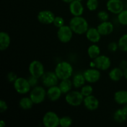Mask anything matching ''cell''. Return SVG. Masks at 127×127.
Segmentation results:
<instances>
[{"label": "cell", "instance_id": "cell-36", "mask_svg": "<svg viewBox=\"0 0 127 127\" xmlns=\"http://www.w3.org/2000/svg\"><path fill=\"white\" fill-rule=\"evenodd\" d=\"M17 76L14 72H9L8 73V74H7V79L8 81V82L11 83H14L15 82V81L17 79Z\"/></svg>", "mask_w": 127, "mask_h": 127}, {"label": "cell", "instance_id": "cell-20", "mask_svg": "<svg viewBox=\"0 0 127 127\" xmlns=\"http://www.w3.org/2000/svg\"><path fill=\"white\" fill-rule=\"evenodd\" d=\"M11 44V37L8 33L6 32H1L0 33V50L4 51L9 48Z\"/></svg>", "mask_w": 127, "mask_h": 127}, {"label": "cell", "instance_id": "cell-35", "mask_svg": "<svg viewBox=\"0 0 127 127\" xmlns=\"http://www.w3.org/2000/svg\"><path fill=\"white\" fill-rule=\"evenodd\" d=\"M27 80H28L29 83L30 85H31L32 88L38 86V80H39L38 78H35V77L33 76L30 75L28 77V78H27Z\"/></svg>", "mask_w": 127, "mask_h": 127}, {"label": "cell", "instance_id": "cell-21", "mask_svg": "<svg viewBox=\"0 0 127 127\" xmlns=\"http://www.w3.org/2000/svg\"><path fill=\"white\" fill-rule=\"evenodd\" d=\"M72 82H73V87L75 89H79V88L81 89L86 84V81L83 73H77L73 76Z\"/></svg>", "mask_w": 127, "mask_h": 127}, {"label": "cell", "instance_id": "cell-11", "mask_svg": "<svg viewBox=\"0 0 127 127\" xmlns=\"http://www.w3.org/2000/svg\"><path fill=\"white\" fill-rule=\"evenodd\" d=\"M83 74L85 78L86 81L89 84H93L99 81L101 73L99 69L94 67H91L90 68L86 69L83 72Z\"/></svg>", "mask_w": 127, "mask_h": 127}, {"label": "cell", "instance_id": "cell-15", "mask_svg": "<svg viewBox=\"0 0 127 127\" xmlns=\"http://www.w3.org/2000/svg\"><path fill=\"white\" fill-rule=\"evenodd\" d=\"M97 29L102 36H107L113 33L114 26L110 21H104L100 22L97 26Z\"/></svg>", "mask_w": 127, "mask_h": 127}, {"label": "cell", "instance_id": "cell-18", "mask_svg": "<svg viewBox=\"0 0 127 127\" xmlns=\"http://www.w3.org/2000/svg\"><path fill=\"white\" fill-rule=\"evenodd\" d=\"M86 37L87 39L93 43H97L100 40L101 35L98 31L97 29L95 27H89L86 32Z\"/></svg>", "mask_w": 127, "mask_h": 127}, {"label": "cell", "instance_id": "cell-34", "mask_svg": "<svg viewBox=\"0 0 127 127\" xmlns=\"http://www.w3.org/2000/svg\"><path fill=\"white\" fill-rule=\"evenodd\" d=\"M107 49L110 52H113V53L117 52V50L119 49L118 42H114V41L113 42H110L107 45Z\"/></svg>", "mask_w": 127, "mask_h": 127}, {"label": "cell", "instance_id": "cell-30", "mask_svg": "<svg viewBox=\"0 0 127 127\" xmlns=\"http://www.w3.org/2000/svg\"><path fill=\"white\" fill-rule=\"evenodd\" d=\"M80 92L84 97L92 95L93 93V88L90 84H84L80 89Z\"/></svg>", "mask_w": 127, "mask_h": 127}, {"label": "cell", "instance_id": "cell-9", "mask_svg": "<svg viewBox=\"0 0 127 127\" xmlns=\"http://www.w3.org/2000/svg\"><path fill=\"white\" fill-rule=\"evenodd\" d=\"M29 72L30 75L40 79L45 73L44 66L40 61L33 60L31 62L29 66Z\"/></svg>", "mask_w": 127, "mask_h": 127}, {"label": "cell", "instance_id": "cell-28", "mask_svg": "<svg viewBox=\"0 0 127 127\" xmlns=\"http://www.w3.org/2000/svg\"><path fill=\"white\" fill-rule=\"evenodd\" d=\"M73 124V120L68 115H64L60 119V126L62 127H69Z\"/></svg>", "mask_w": 127, "mask_h": 127}, {"label": "cell", "instance_id": "cell-42", "mask_svg": "<svg viewBox=\"0 0 127 127\" xmlns=\"http://www.w3.org/2000/svg\"><path fill=\"white\" fill-rule=\"evenodd\" d=\"M73 1H74V0H62V1H63V2H65V3H68V4L71 3V2Z\"/></svg>", "mask_w": 127, "mask_h": 127}, {"label": "cell", "instance_id": "cell-29", "mask_svg": "<svg viewBox=\"0 0 127 127\" xmlns=\"http://www.w3.org/2000/svg\"><path fill=\"white\" fill-rule=\"evenodd\" d=\"M117 19L121 25L127 26V9H124L119 14H117Z\"/></svg>", "mask_w": 127, "mask_h": 127}, {"label": "cell", "instance_id": "cell-40", "mask_svg": "<svg viewBox=\"0 0 127 127\" xmlns=\"http://www.w3.org/2000/svg\"><path fill=\"white\" fill-rule=\"evenodd\" d=\"M6 126V122L5 121H4L3 120H1L0 121V127H4Z\"/></svg>", "mask_w": 127, "mask_h": 127}, {"label": "cell", "instance_id": "cell-25", "mask_svg": "<svg viewBox=\"0 0 127 127\" xmlns=\"http://www.w3.org/2000/svg\"><path fill=\"white\" fill-rule=\"evenodd\" d=\"M87 53L91 59L94 60L100 55V48L97 45L93 43L88 47Z\"/></svg>", "mask_w": 127, "mask_h": 127}, {"label": "cell", "instance_id": "cell-26", "mask_svg": "<svg viewBox=\"0 0 127 127\" xmlns=\"http://www.w3.org/2000/svg\"><path fill=\"white\" fill-rule=\"evenodd\" d=\"M114 120L117 123L122 124L125 122L127 119V115L124 113L122 109H117L114 114Z\"/></svg>", "mask_w": 127, "mask_h": 127}, {"label": "cell", "instance_id": "cell-6", "mask_svg": "<svg viewBox=\"0 0 127 127\" xmlns=\"http://www.w3.org/2000/svg\"><path fill=\"white\" fill-rule=\"evenodd\" d=\"M73 31L69 25H65L58 28L57 31V38L62 43H66L71 40L73 36Z\"/></svg>", "mask_w": 127, "mask_h": 127}, {"label": "cell", "instance_id": "cell-16", "mask_svg": "<svg viewBox=\"0 0 127 127\" xmlns=\"http://www.w3.org/2000/svg\"><path fill=\"white\" fill-rule=\"evenodd\" d=\"M69 10L73 16H81L84 12V7L81 1L74 0L69 3Z\"/></svg>", "mask_w": 127, "mask_h": 127}, {"label": "cell", "instance_id": "cell-13", "mask_svg": "<svg viewBox=\"0 0 127 127\" xmlns=\"http://www.w3.org/2000/svg\"><path fill=\"white\" fill-rule=\"evenodd\" d=\"M108 11L114 14H119L124 9V4L122 0H108L106 4Z\"/></svg>", "mask_w": 127, "mask_h": 127}, {"label": "cell", "instance_id": "cell-41", "mask_svg": "<svg viewBox=\"0 0 127 127\" xmlns=\"http://www.w3.org/2000/svg\"><path fill=\"white\" fill-rule=\"evenodd\" d=\"M124 76L127 80V68L124 70Z\"/></svg>", "mask_w": 127, "mask_h": 127}, {"label": "cell", "instance_id": "cell-31", "mask_svg": "<svg viewBox=\"0 0 127 127\" xmlns=\"http://www.w3.org/2000/svg\"><path fill=\"white\" fill-rule=\"evenodd\" d=\"M98 0H88L86 2V7L90 11H94L99 7Z\"/></svg>", "mask_w": 127, "mask_h": 127}, {"label": "cell", "instance_id": "cell-10", "mask_svg": "<svg viewBox=\"0 0 127 127\" xmlns=\"http://www.w3.org/2000/svg\"><path fill=\"white\" fill-rule=\"evenodd\" d=\"M94 67L100 71H106L110 68L111 60L110 58L105 55H100L93 60Z\"/></svg>", "mask_w": 127, "mask_h": 127}, {"label": "cell", "instance_id": "cell-5", "mask_svg": "<svg viewBox=\"0 0 127 127\" xmlns=\"http://www.w3.org/2000/svg\"><path fill=\"white\" fill-rule=\"evenodd\" d=\"M13 86L15 91L21 95L29 93L32 88L27 79L23 77H18L13 83Z\"/></svg>", "mask_w": 127, "mask_h": 127}, {"label": "cell", "instance_id": "cell-32", "mask_svg": "<svg viewBox=\"0 0 127 127\" xmlns=\"http://www.w3.org/2000/svg\"><path fill=\"white\" fill-rule=\"evenodd\" d=\"M97 18L99 20H100L101 22H104V21H107L109 19V14L107 11H104V10H102V11H99L97 12Z\"/></svg>", "mask_w": 127, "mask_h": 127}, {"label": "cell", "instance_id": "cell-33", "mask_svg": "<svg viewBox=\"0 0 127 127\" xmlns=\"http://www.w3.org/2000/svg\"><path fill=\"white\" fill-rule=\"evenodd\" d=\"M64 20L61 16H55V19L53 21V24L55 27H56L57 28H60V27H62L64 25Z\"/></svg>", "mask_w": 127, "mask_h": 127}, {"label": "cell", "instance_id": "cell-23", "mask_svg": "<svg viewBox=\"0 0 127 127\" xmlns=\"http://www.w3.org/2000/svg\"><path fill=\"white\" fill-rule=\"evenodd\" d=\"M58 86H59L60 89L62 91L63 94H66L69 91L72 90L73 87V82L70 79H66L60 80L58 83Z\"/></svg>", "mask_w": 127, "mask_h": 127}, {"label": "cell", "instance_id": "cell-38", "mask_svg": "<svg viewBox=\"0 0 127 127\" xmlns=\"http://www.w3.org/2000/svg\"><path fill=\"white\" fill-rule=\"evenodd\" d=\"M119 67H120V68H122L123 70H124L125 69H126V68H127V61L125 60H122L121 62H120V64H119Z\"/></svg>", "mask_w": 127, "mask_h": 127}, {"label": "cell", "instance_id": "cell-14", "mask_svg": "<svg viewBox=\"0 0 127 127\" xmlns=\"http://www.w3.org/2000/svg\"><path fill=\"white\" fill-rule=\"evenodd\" d=\"M83 104L85 108L90 111L97 110L99 107V100L97 98L93 95L84 97Z\"/></svg>", "mask_w": 127, "mask_h": 127}, {"label": "cell", "instance_id": "cell-37", "mask_svg": "<svg viewBox=\"0 0 127 127\" xmlns=\"http://www.w3.org/2000/svg\"><path fill=\"white\" fill-rule=\"evenodd\" d=\"M7 109H8V105L6 102L4 100H0V112H5L7 110Z\"/></svg>", "mask_w": 127, "mask_h": 127}, {"label": "cell", "instance_id": "cell-39", "mask_svg": "<svg viewBox=\"0 0 127 127\" xmlns=\"http://www.w3.org/2000/svg\"><path fill=\"white\" fill-rule=\"evenodd\" d=\"M122 109L123 111L124 112V113H125V114L127 115V104H125V105H123V107H122Z\"/></svg>", "mask_w": 127, "mask_h": 127}, {"label": "cell", "instance_id": "cell-7", "mask_svg": "<svg viewBox=\"0 0 127 127\" xmlns=\"http://www.w3.org/2000/svg\"><path fill=\"white\" fill-rule=\"evenodd\" d=\"M60 119L56 112L48 111L42 118V124L45 127H57L60 125Z\"/></svg>", "mask_w": 127, "mask_h": 127}, {"label": "cell", "instance_id": "cell-4", "mask_svg": "<svg viewBox=\"0 0 127 127\" xmlns=\"http://www.w3.org/2000/svg\"><path fill=\"white\" fill-rule=\"evenodd\" d=\"M84 97L80 91H71L65 95V100L68 105L73 107H78L83 104Z\"/></svg>", "mask_w": 127, "mask_h": 127}, {"label": "cell", "instance_id": "cell-8", "mask_svg": "<svg viewBox=\"0 0 127 127\" xmlns=\"http://www.w3.org/2000/svg\"><path fill=\"white\" fill-rule=\"evenodd\" d=\"M40 79L43 86L47 88L58 85L60 81L55 71L45 72Z\"/></svg>", "mask_w": 127, "mask_h": 127}, {"label": "cell", "instance_id": "cell-1", "mask_svg": "<svg viewBox=\"0 0 127 127\" xmlns=\"http://www.w3.org/2000/svg\"><path fill=\"white\" fill-rule=\"evenodd\" d=\"M69 26L74 33L77 35L84 34L89 28L88 21L81 16H73L69 21Z\"/></svg>", "mask_w": 127, "mask_h": 127}, {"label": "cell", "instance_id": "cell-27", "mask_svg": "<svg viewBox=\"0 0 127 127\" xmlns=\"http://www.w3.org/2000/svg\"><path fill=\"white\" fill-rule=\"evenodd\" d=\"M119 49L124 52H127V33L122 35L118 41Z\"/></svg>", "mask_w": 127, "mask_h": 127}, {"label": "cell", "instance_id": "cell-22", "mask_svg": "<svg viewBox=\"0 0 127 127\" xmlns=\"http://www.w3.org/2000/svg\"><path fill=\"white\" fill-rule=\"evenodd\" d=\"M114 99L115 102L119 105H124L127 104V91H117L114 94Z\"/></svg>", "mask_w": 127, "mask_h": 127}, {"label": "cell", "instance_id": "cell-3", "mask_svg": "<svg viewBox=\"0 0 127 127\" xmlns=\"http://www.w3.org/2000/svg\"><path fill=\"white\" fill-rule=\"evenodd\" d=\"M29 97L34 104H42L47 97V91L44 86L38 85L32 88L30 91Z\"/></svg>", "mask_w": 127, "mask_h": 127}, {"label": "cell", "instance_id": "cell-43", "mask_svg": "<svg viewBox=\"0 0 127 127\" xmlns=\"http://www.w3.org/2000/svg\"><path fill=\"white\" fill-rule=\"evenodd\" d=\"M78 1H83V0H78Z\"/></svg>", "mask_w": 127, "mask_h": 127}, {"label": "cell", "instance_id": "cell-19", "mask_svg": "<svg viewBox=\"0 0 127 127\" xmlns=\"http://www.w3.org/2000/svg\"><path fill=\"white\" fill-rule=\"evenodd\" d=\"M109 77L112 81H119L124 78V70L120 67H115L110 69L109 73Z\"/></svg>", "mask_w": 127, "mask_h": 127}, {"label": "cell", "instance_id": "cell-24", "mask_svg": "<svg viewBox=\"0 0 127 127\" xmlns=\"http://www.w3.org/2000/svg\"><path fill=\"white\" fill-rule=\"evenodd\" d=\"M34 103L30 97H23L20 99L19 102V105L20 108L23 110H30L32 108Z\"/></svg>", "mask_w": 127, "mask_h": 127}, {"label": "cell", "instance_id": "cell-17", "mask_svg": "<svg viewBox=\"0 0 127 127\" xmlns=\"http://www.w3.org/2000/svg\"><path fill=\"white\" fill-rule=\"evenodd\" d=\"M62 94L63 93L58 85L50 87L47 91V97L52 102H55L60 99Z\"/></svg>", "mask_w": 127, "mask_h": 127}, {"label": "cell", "instance_id": "cell-2", "mask_svg": "<svg viewBox=\"0 0 127 127\" xmlns=\"http://www.w3.org/2000/svg\"><path fill=\"white\" fill-rule=\"evenodd\" d=\"M54 71L60 80L70 79L73 76V68L69 62L62 61L56 65Z\"/></svg>", "mask_w": 127, "mask_h": 127}, {"label": "cell", "instance_id": "cell-12", "mask_svg": "<svg viewBox=\"0 0 127 127\" xmlns=\"http://www.w3.org/2000/svg\"><path fill=\"white\" fill-rule=\"evenodd\" d=\"M55 14L50 10H42L38 13L37 16V20L40 23L45 25L53 24L55 19Z\"/></svg>", "mask_w": 127, "mask_h": 127}]
</instances>
